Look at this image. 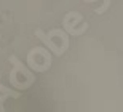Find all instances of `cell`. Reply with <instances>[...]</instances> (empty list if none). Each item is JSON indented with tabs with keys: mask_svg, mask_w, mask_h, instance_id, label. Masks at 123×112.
I'll use <instances>...</instances> for the list:
<instances>
[{
	"mask_svg": "<svg viewBox=\"0 0 123 112\" xmlns=\"http://www.w3.org/2000/svg\"><path fill=\"white\" fill-rule=\"evenodd\" d=\"M62 29L67 32L69 35L78 37V35H82V34H85L88 31V22L85 21V18L80 13H77V11H69L62 18Z\"/></svg>",
	"mask_w": 123,
	"mask_h": 112,
	"instance_id": "277c9868",
	"label": "cell"
},
{
	"mask_svg": "<svg viewBox=\"0 0 123 112\" xmlns=\"http://www.w3.org/2000/svg\"><path fill=\"white\" fill-rule=\"evenodd\" d=\"M10 63H11L10 83L16 90H27L35 83V74L27 64L21 63L16 56H11Z\"/></svg>",
	"mask_w": 123,
	"mask_h": 112,
	"instance_id": "7a4b0ae2",
	"label": "cell"
},
{
	"mask_svg": "<svg viewBox=\"0 0 123 112\" xmlns=\"http://www.w3.org/2000/svg\"><path fill=\"white\" fill-rule=\"evenodd\" d=\"M19 96H21L19 91H16V90H10V88H6V86L0 85V112L5 111L3 104H5V101H6L8 98H19Z\"/></svg>",
	"mask_w": 123,
	"mask_h": 112,
	"instance_id": "5b68a950",
	"label": "cell"
},
{
	"mask_svg": "<svg viewBox=\"0 0 123 112\" xmlns=\"http://www.w3.org/2000/svg\"><path fill=\"white\" fill-rule=\"evenodd\" d=\"M35 35L42 40L45 48H48L56 56H62L69 50V34L64 29H51L48 32L37 29Z\"/></svg>",
	"mask_w": 123,
	"mask_h": 112,
	"instance_id": "6da1fadb",
	"label": "cell"
},
{
	"mask_svg": "<svg viewBox=\"0 0 123 112\" xmlns=\"http://www.w3.org/2000/svg\"><path fill=\"white\" fill-rule=\"evenodd\" d=\"M85 2H88V3H91V2H98V0H85ZM104 2V7H102V10H101V14H104L107 10H109V7H110V2L112 0H102Z\"/></svg>",
	"mask_w": 123,
	"mask_h": 112,
	"instance_id": "8992f818",
	"label": "cell"
},
{
	"mask_svg": "<svg viewBox=\"0 0 123 112\" xmlns=\"http://www.w3.org/2000/svg\"><path fill=\"white\" fill-rule=\"evenodd\" d=\"M26 63L34 72H46L51 67V53L48 48L43 46H34L27 53Z\"/></svg>",
	"mask_w": 123,
	"mask_h": 112,
	"instance_id": "3957f363",
	"label": "cell"
}]
</instances>
